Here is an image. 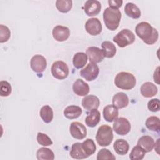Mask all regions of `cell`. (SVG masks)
I'll return each instance as SVG.
<instances>
[{
    "label": "cell",
    "instance_id": "cell-11",
    "mask_svg": "<svg viewBox=\"0 0 160 160\" xmlns=\"http://www.w3.org/2000/svg\"><path fill=\"white\" fill-rule=\"evenodd\" d=\"M102 24L99 19L92 18L88 19L85 23V29L92 36H97L102 31Z\"/></svg>",
    "mask_w": 160,
    "mask_h": 160
},
{
    "label": "cell",
    "instance_id": "cell-35",
    "mask_svg": "<svg viewBox=\"0 0 160 160\" xmlns=\"http://www.w3.org/2000/svg\"><path fill=\"white\" fill-rule=\"evenodd\" d=\"M12 88L9 82L6 81L0 82V95L2 97H6L11 93Z\"/></svg>",
    "mask_w": 160,
    "mask_h": 160
},
{
    "label": "cell",
    "instance_id": "cell-12",
    "mask_svg": "<svg viewBox=\"0 0 160 160\" xmlns=\"http://www.w3.org/2000/svg\"><path fill=\"white\" fill-rule=\"evenodd\" d=\"M54 39L58 42L66 41L70 36V30L68 27L58 25L55 26L52 31Z\"/></svg>",
    "mask_w": 160,
    "mask_h": 160
},
{
    "label": "cell",
    "instance_id": "cell-7",
    "mask_svg": "<svg viewBox=\"0 0 160 160\" xmlns=\"http://www.w3.org/2000/svg\"><path fill=\"white\" fill-rule=\"evenodd\" d=\"M131 128L129 121L125 118L121 117L114 120V122L113 124V130L119 135H126L130 131Z\"/></svg>",
    "mask_w": 160,
    "mask_h": 160
},
{
    "label": "cell",
    "instance_id": "cell-38",
    "mask_svg": "<svg viewBox=\"0 0 160 160\" xmlns=\"http://www.w3.org/2000/svg\"><path fill=\"white\" fill-rule=\"evenodd\" d=\"M148 108L152 112H158L160 109L159 100L158 98L151 99L148 102Z\"/></svg>",
    "mask_w": 160,
    "mask_h": 160
},
{
    "label": "cell",
    "instance_id": "cell-1",
    "mask_svg": "<svg viewBox=\"0 0 160 160\" xmlns=\"http://www.w3.org/2000/svg\"><path fill=\"white\" fill-rule=\"evenodd\" d=\"M135 31L136 35L148 45H152L156 42L159 38L157 29L147 22L138 23L136 26Z\"/></svg>",
    "mask_w": 160,
    "mask_h": 160
},
{
    "label": "cell",
    "instance_id": "cell-39",
    "mask_svg": "<svg viewBox=\"0 0 160 160\" xmlns=\"http://www.w3.org/2000/svg\"><path fill=\"white\" fill-rule=\"evenodd\" d=\"M123 1L121 0H109L108 4L109 5V8H114V9H118L120 8L122 4Z\"/></svg>",
    "mask_w": 160,
    "mask_h": 160
},
{
    "label": "cell",
    "instance_id": "cell-32",
    "mask_svg": "<svg viewBox=\"0 0 160 160\" xmlns=\"http://www.w3.org/2000/svg\"><path fill=\"white\" fill-rule=\"evenodd\" d=\"M82 146L88 157L92 155L96 150V144L92 139H86L82 142Z\"/></svg>",
    "mask_w": 160,
    "mask_h": 160
},
{
    "label": "cell",
    "instance_id": "cell-15",
    "mask_svg": "<svg viewBox=\"0 0 160 160\" xmlns=\"http://www.w3.org/2000/svg\"><path fill=\"white\" fill-rule=\"evenodd\" d=\"M99 104L100 101L95 95H86L82 99V106L87 111L98 109Z\"/></svg>",
    "mask_w": 160,
    "mask_h": 160
},
{
    "label": "cell",
    "instance_id": "cell-17",
    "mask_svg": "<svg viewBox=\"0 0 160 160\" xmlns=\"http://www.w3.org/2000/svg\"><path fill=\"white\" fill-rule=\"evenodd\" d=\"M118 109L113 104L107 105L103 109V117L108 122H113L118 118Z\"/></svg>",
    "mask_w": 160,
    "mask_h": 160
},
{
    "label": "cell",
    "instance_id": "cell-9",
    "mask_svg": "<svg viewBox=\"0 0 160 160\" xmlns=\"http://www.w3.org/2000/svg\"><path fill=\"white\" fill-rule=\"evenodd\" d=\"M30 66L33 71L41 73L46 68L47 61L46 58L40 54H36L32 57L30 61Z\"/></svg>",
    "mask_w": 160,
    "mask_h": 160
},
{
    "label": "cell",
    "instance_id": "cell-14",
    "mask_svg": "<svg viewBox=\"0 0 160 160\" xmlns=\"http://www.w3.org/2000/svg\"><path fill=\"white\" fill-rule=\"evenodd\" d=\"M86 55L89 61L95 64L101 62L104 58L102 51L95 46L89 47L86 49Z\"/></svg>",
    "mask_w": 160,
    "mask_h": 160
},
{
    "label": "cell",
    "instance_id": "cell-31",
    "mask_svg": "<svg viewBox=\"0 0 160 160\" xmlns=\"http://www.w3.org/2000/svg\"><path fill=\"white\" fill-rule=\"evenodd\" d=\"M72 1L71 0H58L56 6L59 11L62 13L68 12L72 8Z\"/></svg>",
    "mask_w": 160,
    "mask_h": 160
},
{
    "label": "cell",
    "instance_id": "cell-16",
    "mask_svg": "<svg viewBox=\"0 0 160 160\" xmlns=\"http://www.w3.org/2000/svg\"><path fill=\"white\" fill-rule=\"evenodd\" d=\"M72 90L76 95L85 96L89 92V86L81 79H78L72 84Z\"/></svg>",
    "mask_w": 160,
    "mask_h": 160
},
{
    "label": "cell",
    "instance_id": "cell-36",
    "mask_svg": "<svg viewBox=\"0 0 160 160\" xmlns=\"http://www.w3.org/2000/svg\"><path fill=\"white\" fill-rule=\"evenodd\" d=\"M37 141L42 146H48L52 144V141L51 139L46 134L42 132H38L37 135Z\"/></svg>",
    "mask_w": 160,
    "mask_h": 160
},
{
    "label": "cell",
    "instance_id": "cell-34",
    "mask_svg": "<svg viewBox=\"0 0 160 160\" xmlns=\"http://www.w3.org/2000/svg\"><path fill=\"white\" fill-rule=\"evenodd\" d=\"M96 159L98 160H114L116 157L109 149L102 148L98 152Z\"/></svg>",
    "mask_w": 160,
    "mask_h": 160
},
{
    "label": "cell",
    "instance_id": "cell-25",
    "mask_svg": "<svg viewBox=\"0 0 160 160\" xmlns=\"http://www.w3.org/2000/svg\"><path fill=\"white\" fill-rule=\"evenodd\" d=\"M125 14L132 19H138L141 16V11L139 8L132 2H128L124 7Z\"/></svg>",
    "mask_w": 160,
    "mask_h": 160
},
{
    "label": "cell",
    "instance_id": "cell-22",
    "mask_svg": "<svg viewBox=\"0 0 160 160\" xmlns=\"http://www.w3.org/2000/svg\"><path fill=\"white\" fill-rule=\"evenodd\" d=\"M101 119V114L97 109L90 111L85 119L86 124L90 128H94L99 122Z\"/></svg>",
    "mask_w": 160,
    "mask_h": 160
},
{
    "label": "cell",
    "instance_id": "cell-2",
    "mask_svg": "<svg viewBox=\"0 0 160 160\" xmlns=\"http://www.w3.org/2000/svg\"><path fill=\"white\" fill-rule=\"evenodd\" d=\"M121 19V13L118 9L106 8L103 12V20L106 28L114 31L118 29Z\"/></svg>",
    "mask_w": 160,
    "mask_h": 160
},
{
    "label": "cell",
    "instance_id": "cell-28",
    "mask_svg": "<svg viewBox=\"0 0 160 160\" xmlns=\"http://www.w3.org/2000/svg\"><path fill=\"white\" fill-rule=\"evenodd\" d=\"M39 114L41 119L45 123H50L54 116L53 110L51 107L48 105H45L41 108Z\"/></svg>",
    "mask_w": 160,
    "mask_h": 160
},
{
    "label": "cell",
    "instance_id": "cell-23",
    "mask_svg": "<svg viewBox=\"0 0 160 160\" xmlns=\"http://www.w3.org/2000/svg\"><path fill=\"white\" fill-rule=\"evenodd\" d=\"M115 152L119 155H125L129 149V143L123 139H118L115 141L113 145Z\"/></svg>",
    "mask_w": 160,
    "mask_h": 160
},
{
    "label": "cell",
    "instance_id": "cell-20",
    "mask_svg": "<svg viewBox=\"0 0 160 160\" xmlns=\"http://www.w3.org/2000/svg\"><path fill=\"white\" fill-rule=\"evenodd\" d=\"M137 145L142 148L146 152H151L155 145L154 139L150 136H141L138 141Z\"/></svg>",
    "mask_w": 160,
    "mask_h": 160
},
{
    "label": "cell",
    "instance_id": "cell-5",
    "mask_svg": "<svg viewBox=\"0 0 160 160\" xmlns=\"http://www.w3.org/2000/svg\"><path fill=\"white\" fill-rule=\"evenodd\" d=\"M134 41L135 36L134 33L128 29L121 30L113 38V41L120 48H125L132 44Z\"/></svg>",
    "mask_w": 160,
    "mask_h": 160
},
{
    "label": "cell",
    "instance_id": "cell-30",
    "mask_svg": "<svg viewBox=\"0 0 160 160\" xmlns=\"http://www.w3.org/2000/svg\"><path fill=\"white\" fill-rule=\"evenodd\" d=\"M145 125L149 130L159 132L160 130L159 118L157 116H150L146 119Z\"/></svg>",
    "mask_w": 160,
    "mask_h": 160
},
{
    "label": "cell",
    "instance_id": "cell-29",
    "mask_svg": "<svg viewBox=\"0 0 160 160\" xmlns=\"http://www.w3.org/2000/svg\"><path fill=\"white\" fill-rule=\"evenodd\" d=\"M36 157L39 160H53L54 154L51 149L42 147L37 151Z\"/></svg>",
    "mask_w": 160,
    "mask_h": 160
},
{
    "label": "cell",
    "instance_id": "cell-37",
    "mask_svg": "<svg viewBox=\"0 0 160 160\" xmlns=\"http://www.w3.org/2000/svg\"><path fill=\"white\" fill-rule=\"evenodd\" d=\"M11 37V31L9 29L2 24L0 25V42H7Z\"/></svg>",
    "mask_w": 160,
    "mask_h": 160
},
{
    "label": "cell",
    "instance_id": "cell-13",
    "mask_svg": "<svg viewBox=\"0 0 160 160\" xmlns=\"http://www.w3.org/2000/svg\"><path fill=\"white\" fill-rule=\"evenodd\" d=\"M101 9V4L97 0H88L85 2L84 10L88 16H94L98 15Z\"/></svg>",
    "mask_w": 160,
    "mask_h": 160
},
{
    "label": "cell",
    "instance_id": "cell-19",
    "mask_svg": "<svg viewBox=\"0 0 160 160\" xmlns=\"http://www.w3.org/2000/svg\"><path fill=\"white\" fill-rule=\"evenodd\" d=\"M69 154L73 159H82L88 157L82 148L81 142L74 143L71 146Z\"/></svg>",
    "mask_w": 160,
    "mask_h": 160
},
{
    "label": "cell",
    "instance_id": "cell-4",
    "mask_svg": "<svg viewBox=\"0 0 160 160\" xmlns=\"http://www.w3.org/2000/svg\"><path fill=\"white\" fill-rule=\"evenodd\" d=\"M96 139L98 144L101 146H109L113 140L112 129L108 125L101 126L97 131Z\"/></svg>",
    "mask_w": 160,
    "mask_h": 160
},
{
    "label": "cell",
    "instance_id": "cell-33",
    "mask_svg": "<svg viewBox=\"0 0 160 160\" xmlns=\"http://www.w3.org/2000/svg\"><path fill=\"white\" fill-rule=\"evenodd\" d=\"M145 154V151L139 146L137 145L132 149L129 154V158L131 160H142L144 158Z\"/></svg>",
    "mask_w": 160,
    "mask_h": 160
},
{
    "label": "cell",
    "instance_id": "cell-3",
    "mask_svg": "<svg viewBox=\"0 0 160 160\" xmlns=\"http://www.w3.org/2000/svg\"><path fill=\"white\" fill-rule=\"evenodd\" d=\"M115 85L120 89L130 90L134 88L136 79L134 76L128 72H120L114 78Z\"/></svg>",
    "mask_w": 160,
    "mask_h": 160
},
{
    "label": "cell",
    "instance_id": "cell-18",
    "mask_svg": "<svg viewBox=\"0 0 160 160\" xmlns=\"http://www.w3.org/2000/svg\"><path fill=\"white\" fill-rule=\"evenodd\" d=\"M112 102L114 106L117 108L122 109L126 108L129 104V98L126 94L122 92H119L116 93L112 97Z\"/></svg>",
    "mask_w": 160,
    "mask_h": 160
},
{
    "label": "cell",
    "instance_id": "cell-26",
    "mask_svg": "<svg viewBox=\"0 0 160 160\" xmlns=\"http://www.w3.org/2000/svg\"><path fill=\"white\" fill-rule=\"evenodd\" d=\"M102 51L104 56L107 58H113L116 53V48L111 41H104L101 44Z\"/></svg>",
    "mask_w": 160,
    "mask_h": 160
},
{
    "label": "cell",
    "instance_id": "cell-6",
    "mask_svg": "<svg viewBox=\"0 0 160 160\" xmlns=\"http://www.w3.org/2000/svg\"><path fill=\"white\" fill-rule=\"evenodd\" d=\"M51 74L54 78L58 79H66L69 73L68 66L62 61H57L53 62L51 68Z\"/></svg>",
    "mask_w": 160,
    "mask_h": 160
},
{
    "label": "cell",
    "instance_id": "cell-8",
    "mask_svg": "<svg viewBox=\"0 0 160 160\" xmlns=\"http://www.w3.org/2000/svg\"><path fill=\"white\" fill-rule=\"evenodd\" d=\"M99 73L98 66L92 62H89L84 69L80 71V75L88 81H92L96 79Z\"/></svg>",
    "mask_w": 160,
    "mask_h": 160
},
{
    "label": "cell",
    "instance_id": "cell-27",
    "mask_svg": "<svg viewBox=\"0 0 160 160\" xmlns=\"http://www.w3.org/2000/svg\"><path fill=\"white\" fill-rule=\"evenodd\" d=\"M88 56L86 54L83 52H78L76 53L72 59V63L74 67L76 69H81L83 68L87 63Z\"/></svg>",
    "mask_w": 160,
    "mask_h": 160
},
{
    "label": "cell",
    "instance_id": "cell-40",
    "mask_svg": "<svg viewBox=\"0 0 160 160\" xmlns=\"http://www.w3.org/2000/svg\"><path fill=\"white\" fill-rule=\"evenodd\" d=\"M159 67H158L157 69H156V71H154V76H153L154 79L156 78V77H157L156 78V80H157V82H158V84H159V82H158V80H159V76H158L159 75Z\"/></svg>",
    "mask_w": 160,
    "mask_h": 160
},
{
    "label": "cell",
    "instance_id": "cell-10",
    "mask_svg": "<svg viewBox=\"0 0 160 160\" xmlns=\"http://www.w3.org/2000/svg\"><path fill=\"white\" fill-rule=\"evenodd\" d=\"M69 131L71 135L75 139H82L87 135L85 126L79 122H72L70 124Z\"/></svg>",
    "mask_w": 160,
    "mask_h": 160
},
{
    "label": "cell",
    "instance_id": "cell-24",
    "mask_svg": "<svg viewBox=\"0 0 160 160\" xmlns=\"http://www.w3.org/2000/svg\"><path fill=\"white\" fill-rule=\"evenodd\" d=\"M82 112V109L79 106L71 105L65 108L64 110V116L68 119H74L79 117Z\"/></svg>",
    "mask_w": 160,
    "mask_h": 160
},
{
    "label": "cell",
    "instance_id": "cell-21",
    "mask_svg": "<svg viewBox=\"0 0 160 160\" xmlns=\"http://www.w3.org/2000/svg\"><path fill=\"white\" fill-rule=\"evenodd\" d=\"M140 90L142 96L147 98L153 97L158 93L157 86L151 82H144L141 86Z\"/></svg>",
    "mask_w": 160,
    "mask_h": 160
}]
</instances>
